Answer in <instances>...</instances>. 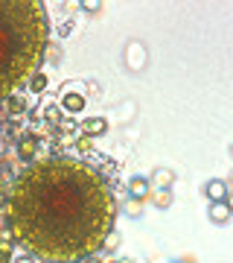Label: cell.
Masks as SVG:
<instances>
[{
  "instance_id": "5b68a950",
  "label": "cell",
  "mask_w": 233,
  "mask_h": 263,
  "mask_svg": "<svg viewBox=\"0 0 233 263\" xmlns=\"http://www.w3.org/2000/svg\"><path fill=\"white\" fill-rule=\"evenodd\" d=\"M204 193H207V199H210V202H228V184H224V181H218V178L207 181V184H204Z\"/></svg>"
},
{
  "instance_id": "44dd1931",
  "label": "cell",
  "mask_w": 233,
  "mask_h": 263,
  "mask_svg": "<svg viewBox=\"0 0 233 263\" xmlns=\"http://www.w3.org/2000/svg\"><path fill=\"white\" fill-rule=\"evenodd\" d=\"M84 263H102V260H100V257H88Z\"/></svg>"
},
{
  "instance_id": "9a60e30c",
  "label": "cell",
  "mask_w": 233,
  "mask_h": 263,
  "mask_svg": "<svg viewBox=\"0 0 233 263\" xmlns=\"http://www.w3.org/2000/svg\"><path fill=\"white\" fill-rule=\"evenodd\" d=\"M6 108H9V114H24L26 105H24V100H18V97H9V100H6Z\"/></svg>"
},
{
  "instance_id": "7c38bea8",
  "label": "cell",
  "mask_w": 233,
  "mask_h": 263,
  "mask_svg": "<svg viewBox=\"0 0 233 263\" xmlns=\"http://www.w3.org/2000/svg\"><path fill=\"white\" fill-rule=\"evenodd\" d=\"M122 210H126L128 216H143V199H128V202L122 205Z\"/></svg>"
},
{
  "instance_id": "3957f363",
  "label": "cell",
  "mask_w": 233,
  "mask_h": 263,
  "mask_svg": "<svg viewBox=\"0 0 233 263\" xmlns=\"http://www.w3.org/2000/svg\"><path fill=\"white\" fill-rule=\"evenodd\" d=\"M88 100H84L82 94V85H76V82H67L62 85V94H58V108L67 111V114H82Z\"/></svg>"
},
{
  "instance_id": "d6986e66",
  "label": "cell",
  "mask_w": 233,
  "mask_h": 263,
  "mask_svg": "<svg viewBox=\"0 0 233 263\" xmlns=\"http://www.w3.org/2000/svg\"><path fill=\"white\" fill-rule=\"evenodd\" d=\"M79 6H82L84 12H100V6H102V3H79Z\"/></svg>"
},
{
  "instance_id": "30bf717a",
  "label": "cell",
  "mask_w": 233,
  "mask_h": 263,
  "mask_svg": "<svg viewBox=\"0 0 233 263\" xmlns=\"http://www.w3.org/2000/svg\"><path fill=\"white\" fill-rule=\"evenodd\" d=\"M18 152H20L24 161H32L35 152H38V143H35L32 138H24V140H20V146H18Z\"/></svg>"
},
{
  "instance_id": "ac0fdd59",
  "label": "cell",
  "mask_w": 233,
  "mask_h": 263,
  "mask_svg": "<svg viewBox=\"0 0 233 263\" xmlns=\"http://www.w3.org/2000/svg\"><path fill=\"white\" fill-rule=\"evenodd\" d=\"M73 27H76V24H73V18H70V21H62V24H58V35L67 38V35L73 33Z\"/></svg>"
},
{
  "instance_id": "52a82bcc",
  "label": "cell",
  "mask_w": 233,
  "mask_h": 263,
  "mask_svg": "<svg viewBox=\"0 0 233 263\" xmlns=\"http://www.w3.org/2000/svg\"><path fill=\"white\" fill-rule=\"evenodd\" d=\"M149 178H140V175H134L128 178V193H132V199H146L149 196Z\"/></svg>"
},
{
  "instance_id": "8fae6325",
  "label": "cell",
  "mask_w": 233,
  "mask_h": 263,
  "mask_svg": "<svg viewBox=\"0 0 233 263\" xmlns=\"http://www.w3.org/2000/svg\"><path fill=\"white\" fill-rule=\"evenodd\" d=\"M44 120L47 123H52V126H58L62 123V108H58V103H50V105H44Z\"/></svg>"
},
{
  "instance_id": "5bb4252c",
  "label": "cell",
  "mask_w": 233,
  "mask_h": 263,
  "mask_svg": "<svg viewBox=\"0 0 233 263\" xmlns=\"http://www.w3.org/2000/svg\"><path fill=\"white\" fill-rule=\"evenodd\" d=\"M44 56L50 59L52 65H58V62H62V47H58V44H47V47H44Z\"/></svg>"
},
{
  "instance_id": "9c48e42d",
  "label": "cell",
  "mask_w": 233,
  "mask_h": 263,
  "mask_svg": "<svg viewBox=\"0 0 233 263\" xmlns=\"http://www.w3.org/2000/svg\"><path fill=\"white\" fill-rule=\"evenodd\" d=\"M47 82H50V79H47V73L35 70L32 76H30V91H32V94H44V91H47Z\"/></svg>"
},
{
  "instance_id": "e0dca14e",
  "label": "cell",
  "mask_w": 233,
  "mask_h": 263,
  "mask_svg": "<svg viewBox=\"0 0 233 263\" xmlns=\"http://www.w3.org/2000/svg\"><path fill=\"white\" fill-rule=\"evenodd\" d=\"M116 245H120V234H108V237L102 240V248H108V251H114Z\"/></svg>"
},
{
  "instance_id": "7a4b0ae2",
  "label": "cell",
  "mask_w": 233,
  "mask_h": 263,
  "mask_svg": "<svg viewBox=\"0 0 233 263\" xmlns=\"http://www.w3.org/2000/svg\"><path fill=\"white\" fill-rule=\"evenodd\" d=\"M50 18L38 0H0V100L32 76L47 47Z\"/></svg>"
},
{
  "instance_id": "8992f818",
  "label": "cell",
  "mask_w": 233,
  "mask_h": 263,
  "mask_svg": "<svg viewBox=\"0 0 233 263\" xmlns=\"http://www.w3.org/2000/svg\"><path fill=\"white\" fill-rule=\"evenodd\" d=\"M207 216H210V222L224 225V222L230 219V205H228V202H213V205H210V210H207Z\"/></svg>"
},
{
  "instance_id": "4fadbf2b",
  "label": "cell",
  "mask_w": 233,
  "mask_h": 263,
  "mask_svg": "<svg viewBox=\"0 0 233 263\" xmlns=\"http://www.w3.org/2000/svg\"><path fill=\"white\" fill-rule=\"evenodd\" d=\"M152 199H154V205H158V208L164 210V208H169V205H172V193L169 190H158L154 193V196H152Z\"/></svg>"
},
{
  "instance_id": "2e32d148",
  "label": "cell",
  "mask_w": 233,
  "mask_h": 263,
  "mask_svg": "<svg viewBox=\"0 0 233 263\" xmlns=\"http://www.w3.org/2000/svg\"><path fill=\"white\" fill-rule=\"evenodd\" d=\"M76 149H79V152H90V149H94V138L82 135V138L76 140Z\"/></svg>"
},
{
  "instance_id": "ffe728a7",
  "label": "cell",
  "mask_w": 233,
  "mask_h": 263,
  "mask_svg": "<svg viewBox=\"0 0 233 263\" xmlns=\"http://www.w3.org/2000/svg\"><path fill=\"white\" fill-rule=\"evenodd\" d=\"M9 254H12L9 248H0V263H9Z\"/></svg>"
},
{
  "instance_id": "277c9868",
  "label": "cell",
  "mask_w": 233,
  "mask_h": 263,
  "mask_svg": "<svg viewBox=\"0 0 233 263\" xmlns=\"http://www.w3.org/2000/svg\"><path fill=\"white\" fill-rule=\"evenodd\" d=\"M82 132L88 138H100L108 132V120L105 117H88V120H82Z\"/></svg>"
},
{
  "instance_id": "6da1fadb",
  "label": "cell",
  "mask_w": 233,
  "mask_h": 263,
  "mask_svg": "<svg viewBox=\"0 0 233 263\" xmlns=\"http://www.w3.org/2000/svg\"><path fill=\"white\" fill-rule=\"evenodd\" d=\"M12 234L38 257L64 263L102 248L114 225V196L105 178L73 158H47L18 175Z\"/></svg>"
},
{
  "instance_id": "ba28073f",
  "label": "cell",
  "mask_w": 233,
  "mask_h": 263,
  "mask_svg": "<svg viewBox=\"0 0 233 263\" xmlns=\"http://www.w3.org/2000/svg\"><path fill=\"white\" fill-rule=\"evenodd\" d=\"M175 181V173L172 170H166V167H160V170H154L152 173V178H149V184H158L160 190H169V184Z\"/></svg>"
}]
</instances>
